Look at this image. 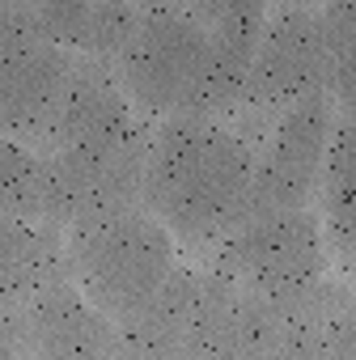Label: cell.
I'll list each match as a JSON object with an SVG mask.
<instances>
[{"label": "cell", "instance_id": "3957f363", "mask_svg": "<svg viewBox=\"0 0 356 360\" xmlns=\"http://www.w3.org/2000/svg\"><path fill=\"white\" fill-rule=\"evenodd\" d=\"M255 140L229 119L153 123L144 157V208L191 250H217L246 217Z\"/></svg>", "mask_w": 356, "mask_h": 360}, {"label": "cell", "instance_id": "5b68a950", "mask_svg": "<svg viewBox=\"0 0 356 360\" xmlns=\"http://www.w3.org/2000/svg\"><path fill=\"white\" fill-rule=\"evenodd\" d=\"M326 238L314 208L246 212L229 238L212 250V271L234 280L242 292L293 305L326 280Z\"/></svg>", "mask_w": 356, "mask_h": 360}, {"label": "cell", "instance_id": "5bb4252c", "mask_svg": "<svg viewBox=\"0 0 356 360\" xmlns=\"http://www.w3.org/2000/svg\"><path fill=\"white\" fill-rule=\"evenodd\" d=\"M0 217L47 225V165L39 144L0 136Z\"/></svg>", "mask_w": 356, "mask_h": 360}, {"label": "cell", "instance_id": "8fae6325", "mask_svg": "<svg viewBox=\"0 0 356 360\" xmlns=\"http://www.w3.org/2000/svg\"><path fill=\"white\" fill-rule=\"evenodd\" d=\"M56 280H68L64 233L0 217V309H18Z\"/></svg>", "mask_w": 356, "mask_h": 360}, {"label": "cell", "instance_id": "277c9868", "mask_svg": "<svg viewBox=\"0 0 356 360\" xmlns=\"http://www.w3.org/2000/svg\"><path fill=\"white\" fill-rule=\"evenodd\" d=\"M68 280L119 326L140 305H148L178 263V242L148 208H123L81 221L64 233Z\"/></svg>", "mask_w": 356, "mask_h": 360}, {"label": "cell", "instance_id": "ba28073f", "mask_svg": "<svg viewBox=\"0 0 356 360\" xmlns=\"http://www.w3.org/2000/svg\"><path fill=\"white\" fill-rule=\"evenodd\" d=\"M331 131H335V106L326 98L280 115L255 144V187L246 212L314 208Z\"/></svg>", "mask_w": 356, "mask_h": 360}, {"label": "cell", "instance_id": "7c38bea8", "mask_svg": "<svg viewBox=\"0 0 356 360\" xmlns=\"http://www.w3.org/2000/svg\"><path fill=\"white\" fill-rule=\"evenodd\" d=\"M39 26L77 60H102L115 64L123 43L136 30L140 5H119V0H85V5H30Z\"/></svg>", "mask_w": 356, "mask_h": 360}, {"label": "cell", "instance_id": "9c48e42d", "mask_svg": "<svg viewBox=\"0 0 356 360\" xmlns=\"http://www.w3.org/2000/svg\"><path fill=\"white\" fill-rule=\"evenodd\" d=\"M9 314L22 360H115V322L72 280L47 284Z\"/></svg>", "mask_w": 356, "mask_h": 360}, {"label": "cell", "instance_id": "30bf717a", "mask_svg": "<svg viewBox=\"0 0 356 360\" xmlns=\"http://www.w3.org/2000/svg\"><path fill=\"white\" fill-rule=\"evenodd\" d=\"M204 267H178L170 284L115 326V360H196Z\"/></svg>", "mask_w": 356, "mask_h": 360}, {"label": "cell", "instance_id": "4fadbf2b", "mask_svg": "<svg viewBox=\"0 0 356 360\" xmlns=\"http://www.w3.org/2000/svg\"><path fill=\"white\" fill-rule=\"evenodd\" d=\"M318 221L326 250L356 271V123L339 115L318 183Z\"/></svg>", "mask_w": 356, "mask_h": 360}, {"label": "cell", "instance_id": "52a82bcc", "mask_svg": "<svg viewBox=\"0 0 356 360\" xmlns=\"http://www.w3.org/2000/svg\"><path fill=\"white\" fill-rule=\"evenodd\" d=\"M72 68L77 56L39 26L30 5H0V136L39 144Z\"/></svg>", "mask_w": 356, "mask_h": 360}, {"label": "cell", "instance_id": "7a4b0ae2", "mask_svg": "<svg viewBox=\"0 0 356 360\" xmlns=\"http://www.w3.org/2000/svg\"><path fill=\"white\" fill-rule=\"evenodd\" d=\"M153 123L127 102L115 68L77 60L68 89L39 140L47 165V225L68 233L81 221L144 208V157Z\"/></svg>", "mask_w": 356, "mask_h": 360}, {"label": "cell", "instance_id": "6da1fadb", "mask_svg": "<svg viewBox=\"0 0 356 360\" xmlns=\"http://www.w3.org/2000/svg\"><path fill=\"white\" fill-rule=\"evenodd\" d=\"M267 5H140L115 81L148 119H234Z\"/></svg>", "mask_w": 356, "mask_h": 360}, {"label": "cell", "instance_id": "e0dca14e", "mask_svg": "<svg viewBox=\"0 0 356 360\" xmlns=\"http://www.w3.org/2000/svg\"><path fill=\"white\" fill-rule=\"evenodd\" d=\"M348 360H356V352H352V356H348Z\"/></svg>", "mask_w": 356, "mask_h": 360}, {"label": "cell", "instance_id": "9a60e30c", "mask_svg": "<svg viewBox=\"0 0 356 360\" xmlns=\"http://www.w3.org/2000/svg\"><path fill=\"white\" fill-rule=\"evenodd\" d=\"M326 39V102L339 119L356 123V0L318 9Z\"/></svg>", "mask_w": 356, "mask_h": 360}, {"label": "cell", "instance_id": "2e32d148", "mask_svg": "<svg viewBox=\"0 0 356 360\" xmlns=\"http://www.w3.org/2000/svg\"><path fill=\"white\" fill-rule=\"evenodd\" d=\"M0 360H22V347H18V330H13V314L0 309Z\"/></svg>", "mask_w": 356, "mask_h": 360}, {"label": "cell", "instance_id": "8992f818", "mask_svg": "<svg viewBox=\"0 0 356 360\" xmlns=\"http://www.w3.org/2000/svg\"><path fill=\"white\" fill-rule=\"evenodd\" d=\"M326 98V39H322V13L310 5H276L267 9L246 98L238 115L229 119L238 131H246L255 144L259 136L288 110L305 102Z\"/></svg>", "mask_w": 356, "mask_h": 360}]
</instances>
